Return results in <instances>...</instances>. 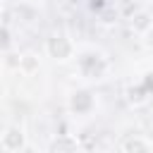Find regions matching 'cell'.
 Wrapping results in <instances>:
<instances>
[{
    "mask_svg": "<svg viewBox=\"0 0 153 153\" xmlns=\"http://www.w3.org/2000/svg\"><path fill=\"white\" fill-rule=\"evenodd\" d=\"M0 146L5 153H17L19 148H24V131L19 127H7L0 139Z\"/></svg>",
    "mask_w": 153,
    "mask_h": 153,
    "instance_id": "cell-2",
    "label": "cell"
},
{
    "mask_svg": "<svg viewBox=\"0 0 153 153\" xmlns=\"http://www.w3.org/2000/svg\"><path fill=\"white\" fill-rule=\"evenodd\" d=\"M48 53L55 57V60H67L72 53H74V43L67 38V36H53L48 41Z\"/></svg>",
    "mask_w": 153,
    "mask_h": 153,
    "instance_id": "cell-1",
    "label": "cell"
},
{
    "mask_svg": "<svg viewBox=\"0 0 153 153\" xmlns=\"http://www.w3.org/2000/svg\"><path fill=\"white\" fill-rule=\"evenodd\" d=\"M136 148H151V143L143 139H129L122 143V151H136Z\"/></svg>",
    "mask_w": 153,
    "mask_h": 153,
    "instance_id": "cell-3",
    "label": "cell"
}]
</instances>
